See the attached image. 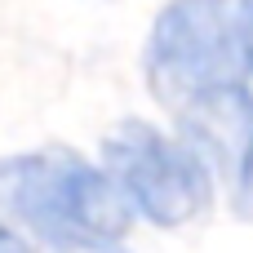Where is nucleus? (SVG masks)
I'll list each match as a JSON object with an SVG mask.
<instances>
[{"instance_id": "obj_2", "label": "nucleus", "mask_w": 253, "mask_h": 253, "mask_svg": "<svg viewBox=\"0 0 253 253\" xmlns=\"http://www.w3.org/2000/svg\"><path fill=\"white\" fill-rule=\"evenodd\" d=\"M98 165L116 182L133 222L156 231H182L218 205V173L173 129L147 116L116 120L98 142Z\"/></svg>"}, {"instance_id": "obj_3", "label": "nucleus", "mask_w": 253, "mask_h": 253, "mask_svg": "<svg viewBox=\"0 0 253 253\" xmlns=\"http://www.w3.org/2000/svg\"><path fill=\"white\" fill-rule=\"evenodd\" d=\"M240 80L236 0H165L151 13L142 36V84L169 120Z\"/></svg>"}, {"instance_id": "obj_4", "label": "nucleus", "mask_w": 253, "mask_h": 253, "mask_svg": "<svg viewBox=\"0 0 253 253\" xmlns=\"http://www.w3.org/2000/svg\"><path fill=\"white\" fill-rule=\"evenodd\" d=\"M222 191H227V200H231L236 218L253 222V147H249V156L231 169V178L222 182Z\"/></svg>"}, {"instance_id": "obj_5", "label": "nucleus", "mask_w": 253, "mask_h": 253, "mask_svg": "<svg viewBox=\"0 0 253 253\" xmlns=\"http://www.w3.org/2000/svg\"><path fill=\"white\" fill-rule=\"evenodd\" d=\"M236 44H240V67L253 84V0H236Z\"/></svg>"}, {"instance_id": "obj_1", "label": "nucleus", "mask_w": 253, "mask_h": 253, "mask_svg": "<svg viewBox=\"0 0 253 253\" xmlns=\"http://www.w3.org/2000/svg\"><path fill=\"white\" fill-rule=\"evenodd\" d=\"M0 218L40 253H125L133 213L98 156L40 142L0 156Z\"/></svg>"}, {"instance_id": "obj_6", "label": "nucleus", "mask_w": 253, "mask_h": 253, "mask_svg": "<svg viewBox=\"0 0 253 253\" xmlns=\"http://www.w3.org/2000/svg\"><path fill=\"white\" fill-rule=\"evenodd\" d=\"M0 253H40V249H36V245H31L13 222H4V218H0Z\"/></svg>"}]
</instances>
